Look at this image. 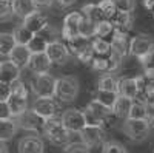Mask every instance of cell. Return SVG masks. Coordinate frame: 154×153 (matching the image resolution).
<instances>
[{
    "mask_svg": "<svg viewBox=\"0 0 154 153\" xmlns=\"http://www.w3.org/2000/svg\"><path fill=\"white\" fill-rule=\"evenodd\" d=\"M42 133L48 138V141L54 145H62L65 147L68 144L69 139V132L66 130V127L63 125L60 118H51V119H45L43 122V129Z\"/></svg>",
    "mask_w": 154,
    "mask_h": 153,
    "instance_id": "1",
    "label": "cell"
},
{
    "mask_svg": "<svg viewBox=\"0 0 154 153\" xmlns=\"http://www.w3.org/2000/svg\"><path fill=\"white\" fill-rule=\"evenodd\" d=\"M56 82L57 79L49 73L32 74L29 85L35 97H56Z\"/></svg>",
    "mask_w": 154,
    "mask_h": 153,
    "instance_id": "2",
    "label": "cell"
},
{
    "mask_svg": "<svg viewBox=\"0 0 154 153\" xmlns=\"http://www.w3.org/2000/svg\"><path fill=\"white\" fill-rule=\"evenodd\" d=\"M79 94V81L75 76L66 74L57 78L56 82V99L60 102H72Z\"/></svg>",
    "mask_w": 154,
    "mask_h": 153,
    "instance_id": "3",
    "label": "cell"
},
{
    "mask_svg": "<svg viewBox=\"0 0 154 153\" xmlns=\"http://www.w3.org/2000/svg\"><path fill=\"white\" fill-rule=\"evenodd\" d=\"M151 129L148 121H137V119H125L122 124V132L128 139L133 142H143L151 135Z\"/></svg>",
    "mask_w": 154,
    "mask_h": 153,
    "instance_id": "4",
    "label": "cell"
},
{
    "mask_svg": "<svg viewBox=\"0 0 154 153\" xmlns=\"http://www.w3.org/2000/svg\"><path fill=\"white\" fill-rule=\"evenodd\" d=\"M29 108L42 119L56 118L59 113V104L54 97H35Z\"/></svg>",
    "mask_w": 154,
    "mask_h": 153,
    "instance_id": "5",
    "label": "cell"
},
{
    "mask_svg": "<svg viewBox=\"0 0 154 153\" xmlns=\"http://www.w3.org/2000/svg\"><path fill=\"white\" fill-rule=\"evenodd\" d=\"M83 20V16L80 11H71L65 16L62 25V37L66 40H71L74 37L80 36V23Z\"/></svg>",
    "mask_w": 154,
    "mask_h": 153,
    "instance_id": "6",
    "label": "cell"
},
{
    "mask_svg": "<svg viewBox=\"0 0 154 153\" xmlns=\"http://www.w3.org/2000/svg\"><path fill=\"white\" fill-rule=\"evenodd\" d=\"M152 49H154V39L148 34H137L130 42V54L137 59H142L143 56L149 54Z\"/></svg>",
    "mask_w": 154,
    "mask_h": 153,
    "instance_id": "7",
    "label": "cell"
},
{
    "mask_svg": "<svg viewBox=\"0 0 154 153\" xmlns=\"http://www.w3.org/2000/svg\"><path fill=\"white\" fill-rule=\"evenodd\" d=\"M63 125L66 127L68 132H74V133H80L85 127V116H83V111L82 110H77V108H68L62 113L60 116Z\"/></svg>",
    "mask_w": 154,
    "mask_h": 153,
    "instance_id": "8",
    "label": "cell"
},
{
    "mask_svg": "<svg viewBox=\"0 0 154 153\" xmlns=\"http://www.w3.org/2000/svg\"><path fill=\"white\" fill-rule=\"evenodd\" d=\"M16 122H17V127L22 130H26V132H32V133H37L43 129V122L45 119H42L38 114H35L31 108L26 110L23 114L14 118Z\"/></svg>",
    "mask_w": 154,
    "mask_h": 153,
    "instance_id": "9",
    "label": "cell"
},
{
    "mask_svg": "<svg viewBox=\"0 0 154 153\" xmlns=\"http://www.w3.org/2000/svg\"><path fill=\"white\" fill-rule=\"evenodd\" d=\"M46 56L49 57V60H51L53 65H63V63L68 62L71 53H69L66 43H62L59 40V42H54V43H49L48 45Z\"/></svg>",
    "mask_w": 154,
    "mask_h": 153,
    "instance_id": "10",
    "label": "cell"
},
{
    "mask_svg": "<svg viewBox=\"0 0 154 153\" xmlns=\"http://www.w3.org/2000/svg\"><path fill=\"white\" fill-rule=\"evenodd\" d=\"M80 136L88 148H96L105 144V130L99 127H85L80 132Z\"/></svg>",
    "mask_w": 154,
    "mask_h": 153,
    "instance_id": "11",
    "label": "cell"
},
{
    "mask_svg": "<svg viewBox=\"0 0 154 153\" xmlns=\"http://www.w3.org/2000/svg\"><path fill=\"white\" fill-rule=\"evenodd\" d=\"M130 39L128 34L120 33V31H114L112 33V39H111V53L116 56H119L122 60L125 57L130 56Z\"/></svg>",
    "mask_w": 154,
    "mask_h": 153,
    "instance_id": "12",
    "label": "cell"
},
{
    "mask_svg": "<svg viewBox=\"0 0 154 153\" xmlns=\"http://www.w3.org/2000/svg\"><path fill=\"white\" fill-rule=\"evenodd\" d=\"M22 70L12 60H0V82L12 85L20 79Z\"/></svg>",
    "mask_w": 154,
    "mask_h": 153,
    "instance_id": "13",
    "label": "cell"
},
{
    "mask_svg": "<svg viewBox=\"0 0 154 153\" xmlns=\"http://www.w3.org/2000/svg\"><path fill=\"white\" fill-rule=\"evenodd\" d=\"M19 153H43L45 145L40 136L37 135H28L20 138V141L17 144Z\"/></svg>",
    "mask_w": 154,
    "mask_h": 153,
    "instance_id": "14",
    "label": "cell"
},
{
    "mask_svg": "<svg viewBox=\"0 0 154 153\" xmlns=\"http://www.w3.org/2000/svg\"><path fill=\"white\" fill-rule=\"evenodd\" d=\"M51 67H53V63H51L46 53H40V54H32L31 56L28 70L32 74H46V73H49Z\"/></svg>",
    "mask_w": 154,
    "mask_h": 153,
    "instance_id": "15",
    "label": "cell"
},
{
    "mask_svg": "<svg viewBox=\"0 0 154 153\" xmlns=\"http://www.w3.org/2000/svg\"><path fill=\"white\" fill-rule=\"evenodd\" d=\"M25 27H26L32 34H38V33H42L46 27H48V19H46V16L43 14L42 11H35L34 14H31V16H28L26 19H25L23 22H22Z\"/></svg>",
    "mask_w": 154,
    "mask_h": 153,
    "instance_id": "16",
    "label": "cell"
},
{
    "mask_svg": "<svg viewBox=\"0 0 154 153\" xmlns=\"http://www.w3.org/2000/svg\"><path fill=\"white\" fill-rule=\"evenodd\" d=\"M114 31H120L128 34L133 30V25H134V17H133V12H123V11H117V14L114 16V19L111 20Z\"/></svg>",
    "mask_w": 154,
    "mask_h": 153,
    "instance_id": "17",
    "label": "cell"
},
{
    "mask_svg": "<svg viewBox=\"0 0 154 153\" xmlns=\"http://www.w3.org/2000/svg\"><path fill=\"white\" fill-rule=\"evenodd\" d=\"M31 56H32V53L26 45H16V48L12 49V53L9 56V60L14 62L20 70H23V68H28Z\"/></svg>",
    "mask_w": 154,
    "mask_h": 153,
    "instance_id": "18",
    "label": "cell"
},
{
    "mask_svg": "<svg viewBox=\"0 0 154 153\" xmlns=\"http://www.w3.org/2000/svg\"><path fill=\"white\" fill-rule=\"evenodd\" d=\"M11 3H12V9H14L16 17H20L22 20H25L28 16L38 11L34 0H12Z\"/></svg>",
    "mask_w": 154,
    "mask_h": 153,
    "instance_id": "19",
    "label": "cell"
},
{
    "mask_svg": "<svg viewBox=\"0 0 154 153\" xmlns=\"http://www.w3.org/2000/svg\"><path fill=\"white\" fill-rule=\"evenodd\" d=\"M119 96L136 100L139 96V88L134 78H120L119 79Z\"/></svg>",
    "mask_w": 154,
    "mask_h": 153,
    "instance_id": "20",
    "label": "cell"
},
{
    "mask_svg": "<svg viewBox=\"0 0 154 153\" xmlns=\"http://www.w3.org/2000/svg\"><path fill=\"white\" fill-rule=\"evenodd\" d=\"M66 46L69 49V53L77 57L79 54H82L83 51L91 48V39H86L83 36H77L71 40H66Z\"/></svg>",
    "mask_w": 154,
    "mask_h": 153,
    "instance_id": "21",
    "label": "cell"
},
{
    "mask_svg": "<svg viewBox=\"0 0 154 153\" xmlns=\"http://www.w3.org/2000/svg\"><path fill=\"white\" fill-rule=\"evenodd\" d=\"M17 130H19V127H17V122H16L14 118L2 119L0 121V141L2 142L11 141V139L16 136Z\"/></svg>",
    "mask_w": 154,
    "mask_h": 153,
    "instance_id": "22",
    "label": "cell"
},
{
    "mask_svg": "<svg viewBox=\"0 0 154 153\" xmlns=\"http://www.w3.org/2000/svg\"><path fill=\"white\" fill-rule=\"evenodd\" d=\"M8 108L11 111V116L12 118H17L20 116V114H23L28 108V99H25V97H19L16 94H11V97L8 99Z\"/></svg>",
    "mask_w": 154,
    "mask_h": 153,
    "instance_id": "23",
    "label": "cell"
},
{
    "mask_svg": "<svg viewBox=\"0 0 154 153\" xmlns=\"http://www.w3.org/2000/svg\"><path fill=\"white\" fill-rule=\"evenodd\" d=\"M80 12H82V16L85 19H88L89 22H93L96 25L105 20L103 12H102V9L99 8L97 3H86V5H83L80 8Z\"/></svg>",
    "mask_w": 154,
    "mask_h": 153,
    "instance_id": "24",
    "label": "cell"
},
{
    "mask_svg": "<svg viewBox=\"0 0 154 153\" xmlns=\"http://www.w3.org/2000/svg\"><path fill=\"white\" fill-rule=\"evenodd\" d=\"M133 104H134V100L128 99V97H123V96H119L117 100H116V104H114V107H112V114L117 116V118H122V119H128Z\"/></svg>",
    "mask_w": 154,
    "mask_h": 153,
    "instance_id": "25",
    "label": "cell"
},
{
    "mask_svg": "<svg viewBox=\"0 0 154 153\" xmlns=\"http://www.w3.org/2000/svg\"><path fill=\"white\" fill-rule=\"evenodd\" d=\"M97 90L119 93V79L114 74H102L97 81Z\"/></svg>",
    "mask_w": 154,
    "mask_h": 153,
    "instance_id": "26",
    "label": "cell"
},
{
    "mask_svg": "<svg viewBox=\"0 0 154 153\" xmlns=\"http://www.w3.org/2000/svg\"><path fill=\"white\" fill-rule=\"evenodd\" d=\"M16 45L12 33H0V57H9Z\"/></svg>",
    "mask_w": 154,
    "mask_h": 153,
    "instance_id": "27",
    "label": "cell"
},
{
    "mask_svg": "<svg viewBox=\"0 0 154 153\" xmlns=\"http://www.w3.org/2000/svg\"><path fill=\"white\" fill-rule=\"evenodd\" d=\"M91 49L94 56L108 57L111 54V42L102 39V37H94V39H91Z\"/></svg>",
    "mask_w": 154,
    "mask_h": 153,
    "instance_id": "28",
    "label": "cell"
},
{
    "mask_svg": "<svg viewBox=\"0 0 154 153\" xmlns=\"http://www.w3.org/2000/svg\"><path fill=\"white\" fill-rule=\"evenodd\" d=\"M86 108H89V110L96 114V116H99L105 124H108L109 119H111V116H112V111H111L109 108H106L105 105H102L100 102H97V100H94V99L86 105Z\"/></svg>",
    "mask_w": 154,
    "mask_h": 153,
    "instance_id": "29",
    "label": "cell"
},
{
    "mask_svg": "<svg viewBox=\"0 0 154 153\" xmlns=\"http://www.w3.org/2000/svg\"><path fill=\"white\" fill-rule=\"evenodd\" d=\"M12 36H14L17 45H26V46H28V43L31 42V39H32L35 34H32V33L22 23V25H17V27L14 28V31H12Z\"/></svg>",
    "mask_w": 154,
    "mask_h": 153,
    "instance_id": "30",
    "label": "cell"
},
{
    "mask_svg": "<svg viewBox=\"0 0 154 153\" xmlns=\"http://www.w3.org/2000/svg\"><path fill=\"white\" fill-rule=\"evenodd\" d=\"M119 97V93H111V91H102V90H97L96 94H94V100L100 102L102 105H105L106 108H109L112 111V107L116 104V100Z\"/></svg>",
    "mask_w": 154,
    "mask_h": 153,
    "instance_id": "31",
    "label": "cell"
},
{
    "mask_svg": "<svg viewBox=\"0 0 154 153\" xmlns=\"http://www.w3.org/2000/svg\"><path fill=\"white\" fill-rule=\"evenodd\" d=\"M139 62H140V65H142V68H143V74L146 76V79L151 84H154V49L151 51L149 54L143 56L142 59H139Z\"/></svg>",
    "mask_w": 154,
    "mask_h": 153,
    "instance_id": "32",
    "label": "cell"
},
{
    "mask_svg": "<svg viewBox=\"0 0 154 153\" xmlns=\"http://www.w3.org/2000/svg\"><path fill=\"white\" fill-rule=\"evenodd\" d=\"M48 45L49 43L43 39L40 34H35L32 39H31V42L28 43V48H29V51H31L32 54H40V53H46Z\"/></svg>",
    "mask_w": 154,
    "mask_h": 153,
    "instance_id": "33",
    "label": "cell"
},
{
    "mask_svg": "<svg viewBox=\"0 0 154 153\" xmlns=\"http://www.w3.org/2000/svg\"><path fill=\"white\" fill-rule=\"evenodd\" d=\"M128 119L146 121V104H143V102H140V100H134Z\"/></svg>",
    "mask_w": 154,
    "mask_h": 153,
    "instance_id": "34",
    "label": "cell"
},
{
    "mask_svg": "<svg viewBox=\"0 0 154 153\" xmlns=\"http://www.w3.org/2000/svg\"><path fill=\"white\" fill-rule=\"evenodd\" d=\"M97 5H99V8L102 9V12H103L105 20H109V22H111V20L114 19V16L117 14V8H116V5H114L112 0H100Z\"/></svg>",
    "mask_w": 154,
    "mask_h": 153,
    "instance_id": "35",
    "label": "cell"
},
{
    "mask_svg": "<svg viewBox=\"0 0 154 153\" xmlns=\"http://www.w3.org/2000/svg\"><path fill=\"white\" fill-rule=\"evenodd\" d=\"M14 16L16 14L12 9V3L6 0H0V22H9Z\"/></svg>",
    "mask_w": 154,
    "mask_h": 153,
    "instance_id": "36",
    "label": "cell"
},
{
    "mask_svg": "<svg viewBox=\"0 0 154 153\" xmlns=\"http://www.w3.org/2000/svg\"><path fill=\"white\" fill-rule=\"evenodd\" d=\"M80 36L86 37V39H94L96 37V23L89 22L88 19L83 17L80 23Z\"/></svg>",
    "mask_w": 154,
    "mask_h": 153,
    "instance_id": "37",
    "label": "cell"
},
{
    "mask_svg": "<svg viewBox=\"0 0 154 153\" xmlns=\"http://www.w3.org/2000/svg\"><path fill=\"white\" fill-rule=\"evenodd\" d=\"M111 33H114V27L109 20H103L96 25V37L105 39V36H109Z\"/></svg>",
    "mask_w": 154,
    "mask_h": 153,
    "instance_id": "38",
    "label": "cell"
},
{
    "mask_svg": "<svg viewBox=\"0 0 154 153\" xmlns=\"http://www.w3.org/2000/svg\"><path fill=\"white\" fill-rule=\"evenodd\" d=\"M102 153H128L123 144L119 141H106L102 145Z\"/></svg>",
    "mask_w": 154,
    "mask_h": 153,
    "instance_id": "39",
    "label": "cell"
},
{
    "mask_svg": "<svg viewBox=\"0 0 154 153\" xmlns=\"http://www.w3.org/2000/svg\"><path fill=\"white\" fill-rule=\"evenodd\" d=\"M11 88H12V94H16V96H19V97L28 99V94H29L28 87H26V84H25L22 79H19L17 82H14V84L11 85Z\"/></svg>",
    "mask_w": 154,
    "mask_h": 153,
    "instance_id": "40",
    "label": "cell"
},
{
    "mask_svg": "<svg viewBox=\"0 0 154 153\" xmlns=\"http://www.w3.org/2000/svg\"><path fill=\"white\" fill-rule=\"evenodd\" d=\"M117 11H123V12H133L136 8V2L134 0H112Z\"/></svg>",
    "mask_w": 154,
    "mask_h": 153,
    "instance_id": "41",
    "label": "cell"
},
{
    "mask_svg": "<svg viewBox=\"0 0 154 153\" xmlns=\"http://www.w3.org/2000/svg\"><path fill=\"white\" fill-rule=\"evenodd\" d=\"M65 153H89V148L82 144V142H75V144H66L63 147Z\"/></svg>",
    "mask_w": 154,
    "mask_h": 153,
    "instance_id": "42",
    "label": "cell"
},
{
    "mask_svg": "<svg viewBox=\"0 0 154 153\" xmlns=\"http://www.w3.org/2000/svg\"><path fill=\"white\" fill-rule=\"evenodd\" d=\"M12 94V88L9 84H3L0 82V104H3V102H8V99L11 97Z\"/></svg>",
    "mask_w": 154,
    "mask_h": 153,
    "instance_id": "43",
    "label": "cell"
},
{
    "mask_svg": "<svg viewBox=\"0 0 154 153\" xmlns=\"http://www.w3.org/2000/svg\"><path fill=\"white\" fill-rule=\"evenodd\" d=\"M74 3H75V0H53L49 9H63V8H68Z\"/></svg>",
    "mask_w": 154,
    "mask_h": 153,
    "instance_id": "44",
    "label": "cell"
},
{
    "mask_svg": "<svg viewBox=\"0 0 154 153\" xmlns=\"http://www.w3.org/2000/svg\"><path fill=\"white\" fill-rule=\"evenodd\" d=\"M11 111L8 108V104L6 102H3V104H0V121L2 119H11Z\"/></svg>",
    "mask_w": 154,
    "mask_h": 153,
    "instance_id": "45",
    "label": "cell"
},
{
    "mask_svg": "<svg viewBox=\"0 0 154 153\" xmlns=\"http://www.w3.org/2000/svg\"><path fill=\"white\" fill-rule=\"evenodd\" d=\"M51 2H53V0H34V3H35L38 11H40V9H49Z\"/></svg>",
    "mask_w": 154,
    "mask_h": 153,
    "instance_id": "46",
    "label": "cell"
},
{
    "mask_svg": "<svg viewBox=\"0 0 154 153\" xmlns=\"http://www.w3.org/2000/svg\"><path fill=\"white\" fill-rule=\"evenodd\" d=\"M143 5L148 11H151L152 14H154V0H143Z\"/></svg>",
    "mask_w": 154,
    "mask_h": 153,
    "instance_id": "47",
    "label": "cell"
},
{
    "mask_svg": "<svg viewBox=\"0 0 154 153\" xmlns=\"http://www.w3.org/2000/svg\"><path fill=\"white\" fill-rule=\"evenodd\" d=\"M0 153H8V147H6V144L2 142V141H0Z\"/></svg>",
    "mask_w": 154,
    "mask_h": 153,
    "instance_id": "48",
    "label": "cell"
},
{
    "mask_svg": "<svg viewBox=\"0 0 154 153\" xmlns=\"http://www.w3.org/2000/svg\"><path fill=\"white\" fill-rule=\"evenodd\" d=\"M6 2H12V0H6Z\"/></svg>",
    "mask_w": 154,
    "mask_h": 153,
    "instance_id": "49",
    "label": "cell"
},
{
    "mask_svg": "<svg viewBox=\"0 0 154 153\" xmlns=\"http://www.w3.org/2000/svg\"><path fill=\"white\" fill-rule=\"evenodd\" d=\"M152 153H154V150H152Z\"/></svg>",
    "mask_w": 154,
    "mask_h": 153,
    "instance_id": "50",
    "label": "cell"
}]
</instances>
